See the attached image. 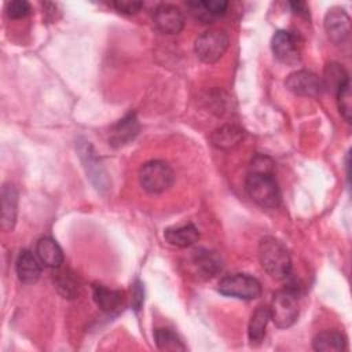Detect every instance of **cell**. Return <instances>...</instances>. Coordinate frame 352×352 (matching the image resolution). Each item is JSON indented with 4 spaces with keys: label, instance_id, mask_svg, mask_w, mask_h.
I'll list each match as a JSON object with an SVG mask.
<instances>
[{
    "label": "cell",
    "instance_id": "obj_1",
    "mask_svg": "<svg viewBox=\"0 0 352 352\" xmlns=\"http://www.w3.org/2000/svg\"><path fill=\"white\" fill-rule=\"evenodd\" d=\"M249 197L263 208H276L280 204V191L274 177V162L265 155H256L245 182Z\"/></svg>",
    "mask_w": 352,
    "mask_h": 352
},
{
    "label": "cell",
    "instance_id": "obj_2",
    "mask_svg": "<svg viewBox=\"0 0 352 352\" xmlns=\"http://www.w3.org/2000/svg\"><path fill=\"white\" fill-rule=\"evenodd\" d=\"M258 258L264 271L274 279H285L290 274V253L285 243L274 236H265L260 241Z\"/></svg>",
    "mask_w": 352,
    "mask_h": 352
},
{
    "label": "cell",
    "instance_id": "obj_3",
    "mask_svg": "<svg viewBox=\"0 0 352 352\" xmlns=\"http://www.w3.org/2000/svg\"><path fill=\"white\" fill-rule=\"evenodd\" d=\"M270 315L272 322L279 329L290 327L298 318V290L289 285L278 290L270 305Z\"/></svg>",
    "mask_w": 352,
    "mask_h": 352
},
{
    "label": "cell",
    "instance_id": "obj_4",
    "mask_svg": "<svg viewBox=\"0 0 352 352\" xmlns=\"http://www.w3.org/2000/svg\"><path fill=\"white\" fill-rule=\"evenodd\" d=\"M175 180L172 168L161 161L151 160L144 162L139 169V183L150 194H160L166 191Z\"/></svg>",
    "mask_w": 352,
    "mask_h": 352
},
{
    "label": "cell",
    "instance_id": "obj_5",
    "mask_svg": "<svg viewBox=\"0 0 352 352\" xmlns=\"http://www.w3.org/2000/svg\"><path fill=\"white\" fill-rule=\"evenodd\" d=\"M230 44L228 34L221 29H210L197 37L194 50L197 56L205 63L217 62Z\"/></svg>",
    "mask_w": 352,
    "mask_h": 352
},
{
    "label": "cell",
    "instance_id": "obj_6",
    "mask_svg": "<svg viewBox=\"0 0 352 352\" xmlns=\"http://www.w3.org/2000/svg\"><path fill=\"white\" fill-rule=\"evenodd\" d=\"M217 290L228 297L239 300H254L261 294L260 282L248 274H232L219 282Z\"/></svg>",
    "mask_w": 352,
    "mask_h": 352
},
{
    "label": "cell",
    "instance_id": "obj_7",
    "mask_svg": "<svg viewBox=\"0 0 352 352\" xmlns=\"http://www.w3.org/2000/svg\"><path fill=\"white\" fill-rule=\"evenodd\" d=\"M271 48L275 58L282 63L294 66L301 59L297 37L292 32H287V30L275 32L271 40Z\"/></svg>",
    "mask_w": 352,
    "mask_h": 352
},
{
    "label": "cell",
    "instance_id": "obj_8",
    "mask_svg": "<svg viewBox=\"0 0 352 352\" xmlns=\"http://www.w3.org/2000/svg\"><path fill=\"white\" fill-rule=\"evenodd\" d=\"M77 151H78L80 160L82 162V166L85 168V172H87L88 177L91 179V182L94 183V186L98 190L107 188L109 182H107V177H106V172H104V169H103L92 144L87 140L78 142Z\"/></svg>",
    "mask_w": 352,
    "mask_h": 352
},
{
    "label": "cell",
    "instance_id": "obj_9",
    "mask_svg": "<svg viewBox=\"0 0 352 352\" xmlns=\"http://www.w3.org/2000/svg\"><path fill=\"white\" fill-rule=\"evenodd\" d=\"M286 88L298 96H307V98H315L318 96L322 89L323 84L322 80L309 70H297L287 76Z\"/></svg>",
    "mask_w": 352,
    "mask_h": 352
},
{
    "label": "cell",
    "instance_id": "obj_10",
    "mask_svg": "<svg viewBox=\"0 0 352 352\" xmlns=\"http://www.w3.org/2000/svg\"><path fill=\"white\" fill-rule=\"evenodd\" d=\"M324 30L334 44H345L351 37V19L342 8H331L324 16Z\"/></svg>",
    "mask_w": 352,
    "mask_h": 352
},
{
    "label": "cell",
    "instance_id": "obj_11",
    "mask_svg": "<svg viewBox=\"0 0 352 352\" xmlns=\"http://www.w3.org/2000/svg\"><path fill=\"white\" fill-rule=\"evenodd\" d=\"M154 23L165 34H177L184 28V15L176 6L160 4L154 11Z\"/></svg>",
    "mask_w": 352,
    "mask_h": 352
},
{
    "label": "cell",
    "instance_id": "obj_12",
    "mask_svg": "<svg viewBox=\"0 0 352 352\" xmlns=\"http://www.w3.org/2000/svg\"><path fill=\"white\" fill-rule=\"evenodd\" d=\"M140 125L135 113L126 114L117 124H114L109 133V143L113 147H121L133 140L139 133Z\"/></svg>",
    "mask_w": 352,
    "mask_h": 352
},
{
    "label": "cell",
    "instance_id": "obj_13",
    "mask_svg": "<svg viewBox=\"0 0 352 352\" xmlns=\"http://www.w3.org/2000/svg\"><path fill=\"white\" fill-rule=\"evenodd\" d=\"M187 7L192 16L202 23H212L217 18L226 14L228 7L227 1L223 0H205V1H188Z\"/></svg>",
    "mask_w": 352,
    "mask_h": 352
},
{
    "label": "cell",
    "instance_id": "obj_14",
    "mask_svg": "<svg viewBox=\"0 0 352 352\" xmlns=\"http://www.w3.org/2000/svg\"><path fill=\"white\" fill-rule=\"evenodd\" d=\"M18 192L12 184H4L1 188V230L11 231L16 221Z\"/></svg>",
    "mask_w": 352,
    "mask_h": 352
},
{
    "label": "cell",
    "instance_id": "obj_15",
    "mask_svg": "<svg viewBox=\"0 0 352 352\" xmlns=\"http://www.w3.org/2000/svg\"><path fill=\"white\" fill-rule=\"evenodd\" d=\"M15 270H16L18 279L26 285L36 283L41 275L40 264L30 250H22L18 254Z\"/></svg>",
    "mask_w": 352,
    "mask_h": 352
},
{
    "label": "cell",
    "instance_id": "obj_16",
    "mask_svg": "<svg viewBox=\"0 0 352 352\" xmlns=\"http://www.w3.org/2000/svg\"><path fill=\"white\" fill-rule=\"evenodd\" d=\"M36 253L38 260L48 268H60L63 264V252L58 242L50 236H43L37 241Z\"/></svg>",
    "mask_w": 352,
    "mask_h": 352
},
{
    "label": "cell",
    "instance_id": "obj_17",
    "mask_svg": "<svg viewBox=\"0 0 352 352\" xmlns=\"http://www.w3.org/2000/svg\"><path fill=\"white\" fill-rule=\"evenodd\" d=\"M94 300L96 305L106 314H116L121 309L124 301V293L121 290H113L103 285L94 286Z\"/></svg>",
    "mask_w": 352,
    "mask_h": 352
},
{
    "label": "cell",
    "instance_id": "obj_18",
    "mask_svg": "<svg viewBox=\"0 0 352 352\" xmlns=\"http://www.w3.org/2000/svg\"><path fill=\"white\" fill-rule=\"evenodd\" d=\"M165 239L177 248H188L199 239V231L194 224L169 227L164 232Z\"/></svg>",
    "mask_w": 352,
    "mask_h": 352
},
{
    "label": "cell",
    "instance_id": "obj_19",
    "mask_svg": "<svg viewBox=\"0 0 352 352\" xmlns=\"http://www.w3.org/2000/svg\"><path fill=\"white\" fill-rule=\"evenodd\" d=\"M245 138V132L242 128L236 125H223L212 133V143L217 148L228 150L236 147Z\"/></svg>",
    "mask_w": 352,
    "mask_h": 352
},
{
    "label": "cell",
    "instance_id": "obj_20",
    "mask_svg": "<svg viewBox=\"0 0 352 352\" xmlns=\"http://www.w3.org/2000/svg\"><path fill=\"white\" fill-rule=\"evenodd\" d=\"M346 346L345 337L336 330H324L318 333L312 340V348L322 352H337Z\"/></svg>",
    "mask_w": 352,
    "mask_h": 352
},
{
    "label": "cell",
    "instance_id": "obj_21",
    "mask_svg": "<svg viewBox=\"0 0 352 352\" xmlns=\"http://www.w3.org/2000/svg\"><path fill=\"white\" fill-rule=\"evenodd\" d=\"M270 319H271L270 307H265V305L257 307L256 311L252 314V318L249 320V327H248V336L252 344H257L264 338L265 329Z\"/></svg>",
    "mask_w": 352,
    "mask_h": 352
},
{
    "label": "cell",
    "instance_id": "obj_22",
    "mask_svg": "<svg viewBox=\"0 0 352 352\" xmlns=\"http://www.w3.org/2000/svg\"><path fill=\"white\" fill-rule=\"evenodd\" d=\"M192 261L198 271L206 278L214 276V274H217L221 270V260L219 258V256L206 249L195 250Z\"/></svg>",
    "mask_w": 352,
    "mask_h": 352
},
{
    "label": "cell",
    "instance_id": "obj_23",
    "mask_svg": "<svg viewBox=\"0 0 352 352\" xmlns=\"http://www.w3.org/2000/svg\"><path fill=\"white\" fill-rule=\"evenodd\" d=\"M349 81L348 73L338 63H329L324 69V77L322 80L323 88H329L337 94V91Z\"/></svg>",
    "mask_w": 352,
    "mask_h": 352
},
{
    "label": "cell",
    "instance_id": "obj_24",
    "mask_svg": "<svg viewBox=\"0 0 352 352\" xmlns=\"http://www.w3.org/2000/svg\"><path fill=\"white\" fill-rule=\"evenodd\" d=\"M155 344L161 351H186L180 337L170 329L160 327L154 333Z\"/></svg>",
    "mask_w": 352,
    "mask_h": 352
},
{
    "label": "cell",
    "instance_id": "obj_25",
    "mask_svg": "<svg viewBox=\"0 0 352 352\" xmlns=\"http://www.w3.org/2000/svg\"><path fill=\"white\" fill-rule=\"evenodd\" d=\"M56 287L65 298H74L78 294V282L69 271H60L56 275Z\"/></svg>",
    "mask_w": 352,
    "mask_h": 352
},
{
    "label": "cell",
    "instance_id": "obj_26",
    "mask_svg": "<svg viewBox=\"0 0 352 352\" xmlns=\"http://www.w3.org/2000/svg\"><path fill=\"white\" fill-rule=\"evenodd\" d=\"M337 104L341 116L346 122H351L352 118V98H351V82L348 81L337 91Z\"/></svg>",
    "mask_w": 352,
    "mask_h": 352
},
{
    "label": "cell",
    "instance_id": "obj_27",
    "mask_svg": "<svg viewBox=\"0 0 352 352\" xmlns=\"http://www.w3.org/2000/svg\"><path fill=\"white\" fill-rule=\"evenodd\" d=\"M30 12V6L25 0L8 1L6 4V14L10 19H21L25 18Z\"/></svg>",
    "mask_w": 352,
    "mask_h": 352
},
{
    "label": "cell",
    "instance_id": "obj_28",
    "mask_svg": "<svg viewBox=\"0 0 352 352\" xmlns=\"http://www.w3.org/2000/svg\"><path fill=\"white\" fill-rule=\"evenodd\" d=\"M111 6L118 12L132 15V14H136L138 11H140V8L143 7V3L142 1H131V0H118V1L111 3Z\"/></svg>",
    "mask_w": 352,
    "mask_h": 352
},
{
    "label": "cell",
    "instance_id": "obj_29",
    "mask_svg": "<svg viewBox=\"0 0 352 352\" xmlns=\"http://www.w3.org/2000/svg\"><path fill=\"white\" fill-rule=\"evenodd\" d=\"M144 296V290H143V285L138 280L133 285V292H132V305L135 311H139L142 304H143V297Z\"/></svg>",
    "mask_w": 352,
    "mask_h": 352
},
{
    "label": "cell",
    "instance_id": "obj_30",
    "mask_svg": "<svg viewBox=\"0 0 352 352\" xmlns=\"http://www.w3.org/2000/svg\"><path fill=\"white\" fill-rule=\"evenodd\" d=\"M290 7L293 10V12L296 14H305L307 15V4L302 1H292Z\"/></svg>",
    "mask_w": 352,
    "mask_h": 352
}]
</instances>
